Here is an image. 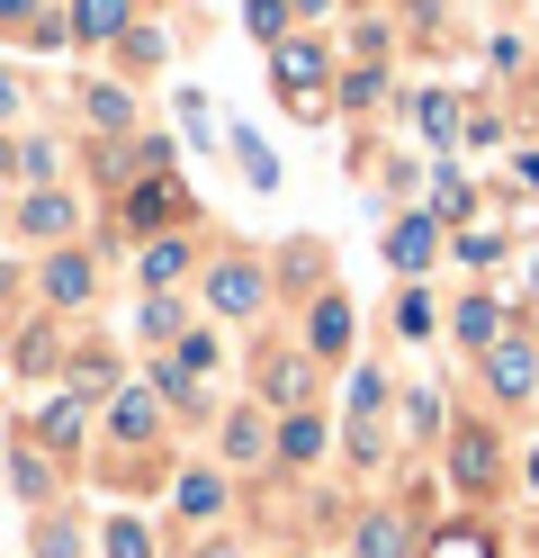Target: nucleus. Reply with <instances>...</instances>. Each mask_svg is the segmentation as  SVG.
<instances>
[{"label": "nucleus", "mask_w": 539, "mask_h": 558, "mask_svg": "<svg viewBox=\"0 0 539 558\" xmlns=\"http://www.w3.org/2000/svg\"><path fill=\"white\" fill-rule=\"evenodd\" d=\"M441 486H450L467 513L494 505L503 486H513V450H503L494 414H450V433H441Z\"/></svg>", "instance_id": "f257e3e1"}, {"label": "nucleus", "mask_w": 539, "mask_h": 558, "mask_svg": "<svg viewBox=\"0 0 539 558\" xmlns=\"http://www.w3.org/2000/svg\"><path fill=\"white\" fill-rule=\"evenodd\" d=\"M387 414H395V378L359 361L351 369V388H342V414H333V450L359 469V477H378L395 460V433H387Z\"/></svg>", "instance_id": "f03ea898"}, {"label": "nucleus", "mask_w": 539, "mask_h": 558, "mask_svg": "<svg viewBox=\"0 0 539 558\" xmlns=\"http://www.w3.org/2000/svg\"><path fill=\"white\" fill-rule=\"evenodd\" d=\"M198 289H207V316L252 325V316H270L279 279H270V262H261V253H216V262H198Z\"/></svg>", "instance_id": "7ed1b4c3"}, {"label": "nucleus", "mask_w": 539, "mask_h": 558, "mask_svg": "<svg viewBox=\"0 0 539 558\" xmlns=\"http://www.w3.org/2000/svg\"><path fill=\"white\" fill-rule=\"evenodd\" d=\"M333 73H342V63L323 54L315 37L270 46V82H279V109H287V118H323V109H333Z\"/></svg>", "instance_id": "20e7f679"}, {"label": "nucleus", "mask_w": 539, "mask_h": 558, "mask_svg": "<svg viewBox=\"0 0 539 558\" xmlns=\"http://www.w3.org/2000/svg\"><path fill=\"white\" fill-rule=\"evenodd\" d=\"M422 532H431V522L414 513V496L359 505V513H351V532H342V558H422Z\"/></svg>", "instance_id": "39448f33"}, {"label": "nucleus", "mask_w": 539, "mask_h": 558, "mask_svg": "<svg viewBox=\"0 0 539 558\" xmlns=\"http://www.w3.org/2000/svg\"><path fill=\"white\" fill-rule=\"evenodd\" d=\"M225 513H234V477L216 469V460H189V469H171V532H225Z\"/></svg>", "instance_id": "423d86ee"}, {"label": "nucleus", "mask_w": 539, "mask_h": 558, "mask_svg": "<svg viewBox=\"0 0 539 558\" xmlns=\"http://www.w3.org/2000/svg\"><path fill=\"white\" fill-rule=\"evenodd\" d=\"M270 433H279V414L252 397V405H234V414H216V469H225L234 486L243 477H270Z\"/></svg>", "instance_id": "0eeeda50"}, {"label": "nucleus", "mask_w": 539, "mask_h": 558, "mask_svg": "<svg viewBox=\"0 0 539 558\" xmlns=\"http://www.w3.org/2000/svg\"><path fill=\"white\" fill-rule=\"evenodd\" d=\"M323 460H333V414H323V405H287L279 433H270V477L297 486V477H315Z\"/></svg>", "instance_id": "6e6552de"}, {"label": "nucleus", "mask_w": 539, "mask_h": 558, "mask_svg": "<svg viewBox=\"0 0 539 558\" xmlns=\"http://www.w3.org/2000/svg\"><path fill=\"white\" fill-rule=\"evenodd\" d=\"M99 433L118 441V450H162L171 460V405L144 388V378H126L118 397H108V414H99Z\"/></svg>", "instance_id": "1a4fd4ad"}, {"label": "nucleus", "mask_w": 539, "mask_h": 558, "mask_svg": "<svg viewBox=\"0 0 539 558\" xmlns=\"http://www.w3.org/2000/svg\"><path fill=\"white\" fill-rule=\"evenodd\" d=\"M477 378H486V397H494L503 414L530 405V397H539V342H530V333H503L494 352L477 361Z\"/></svg>", "instance_id": "9d476101"}, {"label": "nucleus", "mask_w": 539, "mask_h": 558, "mask_svg": "<svg viewBox=\"0 0 539 558\" xmlns=\"http://www.w3.org/2000/svg\"><path fill=\"white\" fill-rule=\"evenodd\" d=\"M36 289H46V306H54V316H82V306L99 298V262L82 253V243H54V253H46V270H36Z\"/></svg>", "instance_id": "9b49d317"}, {"label": "nucleus", "mask_w": 539, "mask_h": 558, "mask_svg": "<svg viewBox=\"0 0 539 558\" xmlns=\"http://www.w3.org/2000/svg\"><path fill=\"white\" fill-rule=\"evenodd\" d=\"M503 333H513V306H503L494 289H467V298L450 306V342H458L467 361H486V352H494Z\"/></svg>", "instance_id": "f8f14e48"}, {"label": "nucleus", "mask_w": 539, "mask_h": 558, "mask_svg": "<svg viewBox=\"0 0 539 558\" xmlns=\"http://www.w3.org/2000/svg\"><path fill=\"white\" fill-rule=\"evenodd\" d=\"M441 253H450V226H441V217H431V207H405V217H395V226H387V262H395V270H405V279H422V270H431V262H441Z\"/></svg>", "instance_id": "ddd939ff"}, {"label": "nucleus", "mask_w": 539, "mask_h": 558, "mask_svg": "<svg viewBox=\"0 0 539 558\" xmlns=\"http://www.w3.org/2000/svg\"><path fill=\"white\" fill-rule=\"evenodd\" d=\"M351 342H359V316H351V298L342 289H315V306H306V361H351Z\"/></svg>", "instance_id": "4468645a"}, {"label": "nucleus", "mask_w": 539, "mask_h": 558, "mask_svg": "<svg viewBox=\"0 0 539 558\" xmlns=\"http://www.w3.org/2000/svg\"><path fill=\"white\" fill-rule=\"evenodd\" d=\"M315 378H323V361H306V342H279V352L261 361V405H270V414L315 405Z\"/></svg>", "instance_id": "2eb2a0df"}, {"label": "nucleus", "mask_w": 539, "mask_h": 558, "mask_svg": "<svg viewBox=\"0 0 539 558\" xmlns=\"http://www.w3.org/2000/svg\"><path fill=\"white\" fill-rule=\"evenodd\" d=\"M189 217H198V207H189L180 181H135V190H126V226H135L144 243H154V234H180Z\"/></svg>", "instance_id": "dca6fc26"}, {"label": "nucleus", "mask_w": 539, "mask_h": 558, "mask_svg": "<svg viewBox=\"0 0 539 558\" xmlns=\"http://www.w3.org/2000/svg\"><path fill=\"white\" fill-rule=\"evenodd\" d=\"M27 441H46L54 460H72V450L90 441V397H72V388H63V397H54L46 414H36V424H27Z\"/></svg>", "instance_id": "f3484780"}, {"label": "nucleus", "mask_w": 539, "mask_h": 558, "mask_svg": "<svg viewBox=\"0 0 539 558\" xmlns=\"http://www.w3.org/2000/svg\"><path fill=\"white\" fill-rule=\"evenodd\" d=\"M198 270V243L189 234H154V243H144V253H135V279H144V289H180V279H189Z\"/></svg>", "instance_id": "a211bd4d"}, {"label": "nucleus", "mask_w": 539, "mask_h": 558, "mask_svg": "<svg viewBox=\"0 0 539 558\" xmlns=\"http://www.w3.org/2000/svg\"><path fill=\"white\" fill-rule=\"evenodd\" d=\"M63 27H72V46H118L135 27V0H72Z\"/></svg>", "instance_id": "6ab92c4d"}, {"label": "nucleus", "mask_w": 539, "mask_h": 558, "mask_svg": "<svg viewBox=\"0 0 539 558\" xmlns=\"http://www.w3.org/2000/svg\"><path fill=\"white\" fill-rule=\"evenodd\" d=\"M10 486H19L27 505H46L54 486H63V460H54L46 441H27V433H19V441H10Z\"/></svg>", "instance_id": "aec40b11"}, {"label": "nucleus", "mask_w": 539, "mask_h": 558, "mask_svg": "<svg viewBox=\"0 0 539 558\" xmlns=\"http://www.w3.org/2000/svg\"><path fill=\"white\" fill-rule=\"evenodd\" d=\"M422 558H503L486 513H450V532H422Z\"/></svg>", "instance_id": "412c9836"}, {"label": "nucleus", "mask_w": 539, "mask_h": 558, "mask_svg": "<svg viewBox=\"0 0 539 558\" xmlns=\"http://www.w3.org/2000/svg\"><path fill=\"white\" fill-rule=\"evenodd\" d=\"M72 226H82V207H72L63 190H27V198H19V234H36V243H63Z\"/></svg>", "instance_id": "4be33fe9"}, {"label": "nucleus", "mask_w": 539, "mask_h": 558, "mask_svg": "<svg viewBox=\"0 0 539 558\" xmlns=\"http://www.w3.org/2000/svg\"><path fill=\"white\" fill-rule=\"evenodd\" d=\"M90 541H99V558H162V532H154L144 513H108Z\"/></svg>", "instance_id": "5701e85b"}, {"label": "nucleus", "mask_w": 539, "mask_h": 558, "mask_svg": "<svg viewBox=\"0 0 539 558\" xmlns=\"http://www.w3.org/2000/svg\"><path fill=\"white\" fill-rule=\"evenodd\" d=\"M82 118H90L99 135H126V126H135V99H126L118 82H82Z\"/></svg>", "instance_id": "b1692460"}, {"label": "nucleus", "mask_w": 539, "mask_h": 558, "mask_svg": "<svg viewBox=\"0 0 539 558\" xmlns=\"http://www.w3.org/2000/svg\"><path fill=\"white\" fill-rule=\"evenodd\" d=\"M441 433H450V405H441V388H405V441L441 450Z\"/></svg>", "instance_id": "393cba45"}, {"label": "nucleus", "mask_w": 539, "mask_h": 558, "mask_svg": "<svg viewBox=\"0 0 539 558\" xmlns=\"http://www.w3.org/2000/svg\"><path fill=\"white\" fill-rule=\"evenodd\" d=\"M378 99H387V63H342L333 109H378Z\"/></svg>", "instance_id": "a878e982"}, {"label": "nucleus", "mask_w": 539, "mask_h": 558, "mask_svg": "<svg viewBox=\"0 0 539 558\" xmlns=\"http://www.w3.org/2000/svg\"><path fill=\"white\" fill-rule=\"evenodd\" d=\"M414 126L431 135V145H458V126H467V118H458V99H450V90H414Z\"/></svg>", "instance_id": "bb28decb"}, {"label": "nucleus", "mask_w": 539, "mask_h": 558, "mask_svg": "<svg viewBox=\"0 0 539 558\" xmlns=\"http://www.w3.org/2000/svg\"><path fill=\"white\" fill-rule=\"evenodd\" d=\"M225 154L243 162V181H252V190H279V154H270L252 126H234V135H225Z\"/></svg>", "instance_id": "cd10ccee"}, {"label": "nucleus", "mask_w": 539, "mask_h": 558, "mask_svg": "<svg viewBox=\"0 0 539 558\" xmlns=\"http://www.w3.org/2000/svg\"><path fill=\"white\" fill-rule=\"evenodd\" d=\"M395 333H405V342H431V333H441V306H431L422 279H405V298H395Z\"/></svg>", "instance_id": "c85d7f7f"}, {"label": "nucleus", "mask_w": 539, "mask_h": 558, "mask_svg": "<svg viewBox=\"0 0 539 558\" xmlns=\"http://www.w3.org/2000/svg\"><path fill=\"white\" fill-rule=\"evenodd\" d=\"M36 558H90V522L46 513V522H36Z\"/></svg>", "instance_id": "c756f323"}, {"label": "nucleus", "mask_w": 539, "mask_h": 558, "mask_svg": "<svg viewBox=\"0 0 539 558\" xmlns=\"http://www.w3.org/2000/svg\"><path fill=\"white\" fill-rule=\"evenodd\" d=\"M431 217H441V226H467V217H477V190H467L450 162L431 171Z\"/></svg>", "instance_id": "7c9ffc66"}, {"label": "nucleus", "mask_w": 539, "mask_h": 558, "mask_svg": "<svg viewBox=\"0 0 539 558\" xmlns=\"http://www.w3.org/2000/svg\"><path fill=\"white\" fill-rule=\"evenodd\" d=\"M135 325H144V342H162V352H171V342L189 333V306H180V298L162 289V298H144V316H135Z\"/></svg>", "instance_id": "2f4dec72"}, {"label": "nucleus", "mask_w": 539, "mask_h": 558, "mask_svg": "<svg viewBox=\"0 0 539 558\" xmlns=\"http://www.w3.org/2000/svg\"><path fill=\"white\" fill-rule=\"evenodd\" d=\"M287 19H297V10H287V0H243V27H252V37H261V46H287V37H297V27H287Z\"/></svg>", "instance_id": "473e14b6"}, {"label": "nucleus", "mask_w": 539, "mask_h": 558, "mask_svg": "<svg viewBox=\"0 0 539 558\" xmlns=\"http://www.w3.org/2000/svg\"><path fill=\"white\" fill-rule=\"evenodd\" d=\"M216 352H225V342H216L207 325H189V333H180V342H171V361H180V369H189V378H216Z\"/></svg>", "instance_id": "72a5a7b5"}, {"label": "nucleus", "mask_w": 539, "mask_h": 558, "mask_svg": "<svg viewBox=\"0 0 539 558\" xmlns=\"http://www.w3.org/2000/svg\"><path fill=\"white\" fill-rule=\"evenodd\" d=\"M450 253H458L467 270H486V262H503V234H494V226H458V234H450Z\"/></svg>", "instance_id": "f704fd0d"}, {"label": "nucleus", "mask_w": 539, "mask_h": 558, "mask_svg": "<svg viewBox=\"0 0 539 558\" xmlns=\"http://www.w3.org/2000/svg\"><path fill=\"white\" fill-rule=\"evenodd\" d=\"M118 54H126V63H162V37H154V27H126Z\"/></svg>", "instance_id": "c9c22d12"}, {"label": "nucleus", "mask_w": 539, "mask_h": 558, "mask_svg": "<svg viewBox=\"0 0 539 558\" xmlns=\"http://www.w3.org/2000/svg\"><path fill=\"white\" fill-rule=\"evenodd\" d=\"M189 558H252V549H243V541H234V532H207V541H198V549H189Z\"/></svg>", "instance_id": "e433bc0d"}, {"label": "nucleus", "mask_w": 539, "mask_h": 558, "mask_svg": "<svg viewBox=\"0 0 539 558\" xmlns=\"http://www.w3.org/2000/svg\"><path fill=\"white\" fill-rule=\"evenodd\" d=\"M36 19H46V10H36V0H0V27H19V37H27Z\"/></svg>", "instance_id": "4c0bfd02"}, {"label": "nucleus", "mask_w": 539, "mask_h": 558, "mask_svg": "<svg viewBox=\"0 0 539 558\" xmlns=\"http://www.w3.org/2000/svg\"><path fill=\"white\" fill-rule=\"evenodd\" d=\"M19 99H27V90H19V73H10V63H0V126L19 118Z\"/></svg>", "instance_id": "58836bf2"}, {"label": "nucleus", "mask_w": 539, "mask_h": 558, "mask_svg": "<svg viewBox=\"0 0 539 558\" xmlns=\"http://www.w3.org/2000/svg\"><path fill=\"white\" fill-rule=\"evenodd\" d=\"M513 477H522V496H530V505H539V441H530V450H522V469H513Z\"/></svg>", "instance_id": "ea45409f"}, {"label": "nucleus", "mask_w": 539, "mask_h": 558, "mask_svg": "<svg viewBox=\"0 0 539 558\" xmlns=\"http://www.w3.org/2000/svg\"><path fill=\"white\" fill-rule=\"evenodd\" d=\"M513 190H539V154H513Z\"/></svg>", "instance_id": "a19ab883"}, {"label": "nucleus", "mask_w": 539, "mask_h": 558, "mask_svg": "<svg viewBox=\"0 0 539 558\" xmlns=\"http://www.w3.org/2000/svg\"><path fill=\"white\" fill-rule=\"evenodd\" d=\"M0 181H19V145H10V135H0Z\"/></svg>", "instance_id": "79ce46f5"}, {"label": "nucleus", "mask_w": 539, "mask_h": 558, "mask_svg": "<svg viewBox=\"0 0 539 558\" xmlns=\"http://www.w3.org/2000/svg\"><path fill=\"white\" fill-rule=\"evenodd\" d=\"M287 10H297V19H323V10H333V0H287Z\"/></svg>", "instance_id": "37998d69"}, {"label": "nucleus", "mask_w": 539, "mask_h": 558, "mask_svg": "<svg viewBox=\"0 0 539 558\" xmlns=\"http://www.w3.org/2000/svg\"><path fill=\"white\" fill-rule=\"evenodd\" d=\"M279 558H323V549H315V541H287V549H279Z\"/></svg>", "instance_id": "c03bdc74"}, {"label": "nucleus", "mask_w": 539, "mask_h": 558, "mask_svg": "<svg viewBox=\"0 0 539 558\" xmlns=\"http://www.w3.org/2000/svg\"><path fill=\"white\" fill-rule=\"evenodd\" d=\"M530 558H539V532H530Z\"/></svg>", "instance_id": "a18cd8bd"}]
</instances>
